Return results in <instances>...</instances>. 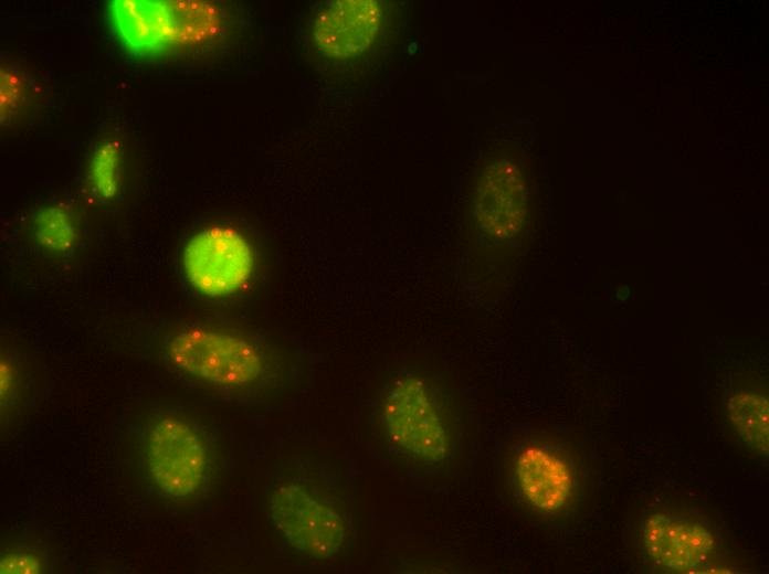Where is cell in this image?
<instances>
[{"instance_id": "30bf717a", "label": "cell", "mask_w": 769, "mask_h": 574, "mask_svg": "<svg viewBox=\"0 0 769 574\" xmlns=\"http://www.w3.org/2000/svg\"><path fill=\"white\" fill-rule=\"evenodd\" d=\"M517 477L523 493L538 509L556 510L570 497L572 477L567 464L540 447L520 453Z\"/></svg>"}, {"instance_id": "7c38bea8", "label": "cell", "mask_w": 769, "mask_h": 574, "mask_svg": "<svg viewBox=\"0 0 769 574\" xmlns=\"http://www.w3.org/2000/svg\"><path fill=\"white\" fill-rule=\"evenodd\" d=\"M120 164V146L117 141L107 140L97 146L88 167V183L92 193L99 201L110 200L117 194Z\"/></svg>"}, {"instance_id": "277c9868", "label": "cell", "mask_w": 769, "mask_h": 574, "mask_svg": "<svg viewBox=\"0 0 769 574\" xmlns=\"http://www.w3.org/2000/svg\"><path fill=\"white\" fill-rule=\"evenodd\" d=\"M183 274L191 287L208 297H227L251 281L254 254L233 227L213 225L196 233L182 253Z\"/></svg>"}, {"instance_id": "8992f818", "label": "cell", "mask_w": 769, "mask_h": 574, "mask_svg": "<svg viewBox=\"0 0 769 574\" xmlns=\"http://www.w3.org/2000/svg\"><path fill=\"white\" fill-rule=\"evenodd\" d=\"M382 419L390 438L426 463L446 454L443 422L424 383L412 376L400 379L382 407Z\"/></svg>"}, {"instance_id": "7a4b0ae2", "label": "cell", "mask_w": 769, "mask_h": 574, "mask_svg": "<svg viewBox=\"0 0 769 574\" xmlns=\"http://www.w3.org/2000/svg\"><path fill=\"white\" fill-rule=\"evenodd\" d=\"M167 351L183 373L230 391L265 389L277 375L261 343L231 331L186 327L171 336Z\"/></svg>"}, {"instance_id": "9a60e30c", "label": "cell", "mask_w": 769, "mask_h": 574, "mask_svg": "<svg viewBox=\"0 0 769 574\" xmlns=\"http://www.w3.org/2000/svg\"><path fill=\"white\" fill-rule=\"evenodd\" d=\"M41 571L40 559L31 552H15L7 554L0 564V572L11 573H39Z\"/></svg>"}, {"instance_id": "5b68a950", "label": "cell", "mask_w": 769, "mask_h": 574, "mask_svg": "<svg viewBox=\"0 0 769 574\" xmlns=\"http://www.w3.org/2000/svg\"><path fill=\"white\" fill-rule=\"evenodd\" d=\"M271 515L285 541L308 559L334 562L345 548L347 530L341 515L303 486L276 489Z\"/></svg>"}, {"instance_id": "8fae6325", "label": "cell", "mask_w": 769, "mask_h": 574, "mask_svg": "<svg viewBox=\"0 0 769 574\" xmlns=\"http://www.w3.org/2000/svg\"><path fill=\"white\" fill-rule=\"evenodd\" d=\"M731 423L741 437L751 446L768 453L769 408L768 401L752 392L734 394L727 404Z\"/></svg>"}, {"instance_id": "52a82bcc", "label": "cell", "mask_w": 769, "mask_h": 574, "mask_svg": "<svg viewBox=\"0 0 769 574\" xmlns=\"http://www.w3.org/2000/svg\"><path fill=\"white\" fill-rule=\"evenodd\" d=\"M381 23L382 10L378 1H330L315 15L312 40L320 54L331 59H348L364 53L372 45Z\"/></svg>"}, {"instance_id": "3957f363", "label": "cell", "mask_w": 769, "mask_h": 574, "mask_svg": "<svg viewBox=\"0 0 769 574\" xmlns=\"http://www.w3.org/2000/svg\"><path fill=\"white\" fill-rule=\"evenodd\" d=\"M148 466L157 485L170 496H201L217 474L214 443L197 422L165 418L150 432Z\"/></svg>"}, {"instance_id": "4fadbf2b", "label": "cell", "mask_w": 769, "mask_h": 574, "mask_svg": "<svg viewBox=\"0 0 769 574\" xmlns=\"http://www.w3.org/2000/svg\"><path fill=\"white\" fill-rule=\"evenodd\" d=\"M33 234L43 248L65 253L74 246L76 228L72 215L55 205L41 209L35 214Z\"/></svg>"}, {"instance_id": "6da1fadb", "label": "cell", "mask_w": 769, "mask_h": 574, "mask_svg": "<svg viewBox=\"0 0 769 574\" xmlns=\"http://www.w3.org/2000/svg\"><path fill=\"white\" fill-rule=\"evenodd\" d=\"M106 13L119 45L139 57L202 44L223 25L219 9L202 1L114 0Z\"/></svg>"}, {"instance_id": "2e32d148", "label": "cell", "mask_w": 769, "mask_h": 574, "mask_svg": "<svg viewBox=\"0 0 769 574\" xmlns=\"http://www.w3.org/2000/svg\"><path fill=\"white\" fill-rule=\"evenodd\" d=\"M21 96V84L17 74L6 70L1 73V118L15 108Z\"/></svg>"}, {"instance_id": "5bb4252c", "label": "cell", "mask_w": 769, "mask_h": 574, "mask_svg": "<svg viewBox=\"0 0 769 574\" xmlns=\"http://www.w3.org/2000/svg\"><path fill=\"white\" fill-rule=\"evenodd\" d=\"M0 372L1 405L9 406L13 403L19 389L18 365L11 354H2Z\"/></svg>"}, {"instance_id": "9c48e42d", "label": "cell", "mask_w": 769, "mask_h": 574, "mask_svg": "<svg viewBox=\"0 0 769 574\" xmlns=\"http://www.w3.org/2000/svg\"><path fill=\"white\" fill-rule=\"evenodd\" d=\"M476 219L494 238H506L518 231L525 214L524 180L510 161L497 159L486 166L476 181Z\"/></svg>"}, {"instance_id": "ba28073f", "label": "cell", "mask_w": 769, "mask_h": 574, "mask_svg": "<svg viewBox=\"0 0 769 574\" xmlns=\"http://www.w3.org/2000/svg\"><path fill=\"white\" fill-rule=\"evenodd\" d=\"M644 545L651 560L673 573H702L712 560V533L685 517L670 512L651 515L644 525Z\"/></svg>"}]
</instances>
